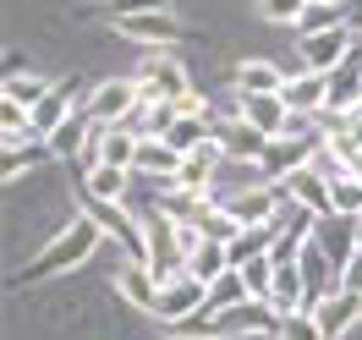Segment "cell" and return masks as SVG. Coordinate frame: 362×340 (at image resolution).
Segmentation results:
<instances>
[{"label": "cell", "instance_id": "obj_13", "mask_svg": "<svg viewBox=\"0 0 362 340\" xmlns=\"http://www.w3.org/2000/svg\"><path fill=\"white\" fill-rule=\"evenodd\" d=\"M242 99V121H252L258 132L269 137H286V127H291V105H286V93H236Z\"/></svg>", "mask_w": 362, "mask_h": 340}, {"label": "cell", "instance_id": "obj_40", "mask_svg": "<svg viewBox=\"0 0 362 340\" xmlns=\"http://www.w3.org/2000/svg\"><path fill=\"white\" fill-rule=\"evenodd\" d=\"M308 6H329V0H308Z\"/></svg>", "mask_w": 362, "mask_h": 340}, {"label": "cell", "instance_id": "obj_23", "mask_svg": "<svg viewBox=\"0 0 362 340\" xmlns=\"http://www.w3.org/2000/svg\"><path fill=\"white\" fill-rule=\"evenodd\" d=\"M329 115H357L362 110V71L357 66H335L329 71Z\"/></svg>", "mask_w": 362, "mask_h": 340}, {"label": "cell", "instance_id": "obj_26", "mask_svg": "<svg viewBox=\"0 0 362 340\" xmlns=\"http://www.w3.org/2000/svg\"><path fill=\"white\" fill-rule=\"evenodd\" d=\"M269 247H274V225H269V220H264V225H242V230L226 242L230 269H236V264H252V258H264Z\"/></svg>", "mask_w": 362, "mask_h": 340}, {"label": "cell", "instance_id": "obj_12", "mask_svg": "<svg viewBox=\"0 0 362 340\" xmlns=\"http://www.w3.org/2000/svg\"><path fill=\"white\" fill-rule=\"evenodd\" d=\"M280 187H286V198H296L302 209H313L318 220H324V214H335V192H329V176H324L318 165H302V170H291Z\"/></svg>", "mask_w": 362, "mask_h": 340}, {"label": "cell", "instance_id": "obj_17", "mask_svg": "<svg viewBox=\"0 0 362 340\" xmlns=\"http://www.w3.org/2000/svg\"><path fill=\"white\" fill-rule=\"evenodd\" d=\"M280 93H286L291 115H318L329 105V71H296V77H286Z\"/></svg>", "mask_w": 362, "mask_h": 340}, {"label": "cell", "instance_id": "obj_1", "mask_svg": "<svg viewBox=\"0 0 362 340\" xmlns=\"http://www.w3.org/2000/svg\"><path fill=\"white\" fill-rule=\"evenodd\" d=\"M280 307L269 296H247L242 307L230 313H192L181 324H165L176 340H247V335H280Z\"/></svg>", "mask_w": 362, "mask_h": 340}, {"label": "cell", "instance_id": "obj_25", "mask_svg": "<svg viewBox=\"0 0 362 340\" xmlns=\"http://www.w3.org/2000/svg\"><path fill=\"white\" fill-rule=\"evenodd\" d=\"M230 88L236 93H280L286 77H280V66H269V61H242V66L230 71Z\"/></svg>", "mask_w": 362, "mask_h": 340}, {"label": "cell", "instance_id": "obj_7", "mask_svg": "<svg viewBox=\"0 0 362 340\" xmlns=\"http://www.w3.org/2000/svg\"><path fill=\"white\" fill-rule=\"evenodd\" d=\"M137 88H143V105H176L187 88V71L170 61V55H154V61H143V71H137Z\"/></svg>", "mask_w": 362, "mask_h": 340}, {"label": "cell", "instance_id": "obj_31", "mask_svg": "<svg viewBox=\"0 0 362 340\" xmlns=\"http://www.w3.org/2000/svg\"><path fill=\"white\" fill-rule=\"evenodd\" d=\"M192 230H198V236H204V242H230V236H236V230H242V225H236V220H230L226 209H214V204H209L204 214H198V220H192Z\"/></svg>", "mask_w": 362, "mask_h": 340}, {"label": "cell", "instance_id": "obj_9", "mask_svg": "<svg viewBox=\"0 0 362 340\" xmlns=\"http://www.w3.org/2000/svg\"><path fill=\"white\" fill-rule=\"evenodd\" d=\"M313 236L324 242V252L335 258L340 269L362 252V242H357V236H362V220H357V214H324V220L313 225Z\"/></svg>", "mask_w": 362, "mask_h": 340}, {"label": "cell", "instance_id": "obj_19", "mask_svg": "<svg viewBox=\"0 0 362 340\" xmlns=\"http://www.w3.org/2000/svg\"><path fill=\"white\" fill-rule=\"evenodd\" d=\"M115 33H127L132 45H176L181 39V23L170 11H143V17H121Z\"/></svg>", "mask_w": 362, "mask_h": 340}, {"label": "cell", "instance_id": "obj_14", "mask_svg": "<svg viewBox=\"0 0 362 340\" xmlns=\"http://www.w3.org/2000/svg\"><path fill=\"white\" fill-rule=\"evenodd\" d=\"M313 318H318V329H324V340L351 335V329L362 324V296H351V291H329V296L313 307Z\"/></svg>", "mask_w": 362, "mask_h": 340}, {"label": "cell", "instance_id": "obj_35", "mask_svg": "<svg viewBox=\"0 0 362 340\" xmlns=\"http://www.w3.org/2000/svg\"><path fill=\"white\" fill-rule=\"evenodd\" d=\"M274 340H324V329H318V318L308 313V307H296V313L280 318V335Z\"/></svg>", "mask_w": 362, "mask_h": 340}, {"label": "cell", "instance_id": "obj_10", "mask_svg": "<svg viewBox=\"0 0 362 340\" xmlns=\"http://www.w3.org/2000/svg\"><path fill=\"white\" fill-rule=\"evenodd\" d=\"M214 143H220V154L226 159H264L269 154V132H258L252 121H242V115H230V121H220L214 127Z\"/></svg>", "mask_w": 362, "mask_h": 340}, {"label": "cell", "instance_id": "obj_27", "mask_svg": "<svg viewBox=\"0 0 362 340\" xmlns=\"http://www.w3.org/2000/svg\"><path fill=\"white\" fill-rule=\"evenodd\" d=\"M49 88H55V83H45V77H28L23 61H11V66H6V88H0V99H17V105H28V110H39Z\"/></svg>", "mask_w": 362, "mask_h": 340}, {"label": "cell", "instance_id": "obj_28", "mask_svg": "<svg viewBox=\"0 0 362 340\" xmlns=\"http://www.w3.org/2000/svg\"><path fill=\"white\" fill-rule=\"evenodd\" d=\"M247 280H242V269H226L220 280H209V302H204V313H230V307H242L247 302Z\"/></svg>", "mask_w": 362, "mask_h": 340}, {"label": "cell", "instance_id": "obj_32", "mask_svg": "<svg viewBox=\"0 0 362 340\" xmlns=\"http://www.w3.org/2000/svg\"><path fill=\"white\" fill-rule=\"evenodd\" d=\"M93 11L121 23V17H143V11H170V0H93Z\"/></svg>", "mask_w": 362, "mask_h": 340}, {"label": "cell", "instance_id": "obj_42", "mask_svg": "<svg viewBox=\"0 0 362 340\" xmlns=\"http://www.w3.org/2000/svg\"><path fill=\"white\" fill-rule=\"evenodd\" d=\"M357 242H362V236H357Z\"/></svg>", "mask_w": 362, "mask_h": 340}, {"label": "cell", "instance_id": "obj_38", "mask_svg": "<svg viewBox=\"0 0 362 340\" xmlns=\"http://www.w3.org/2000/svg\"><path fill=\"white\" fill-rule=\"evenodd\" d=\"M340 291H351V296H362V252L340 269Z\"/></svg>", "mask_w": 362, "mask_h": 340}, {"label": "cell", "instance_id": "obj_34", "mask_svg": "<svg viewBox=\"0 0 362 340\" xmlns=\"http://www.w3.org/2000/svg\"><path fill=\"white\" fill-rule=\"evenodd\" d=\"M242 269V280H247L252 296H274V258L264 252V258H252V264H236Z\"/></svg>", "mask_w": 362, "mask_h": 340}, {"label": "cell", "instance_id": "obj_11", "mask_svg": "<svg viewBox=\"0 0 362 340\" xmlns=\"http://www.w3.org/2000/svg\"><path fill=\"white\" fill-rule=\"evenodd\" d=\"M280 204H286V187H247V192L226 198L220 209H226L236 225H264V220H274V214H280Z\"/></svg>", "mask_w": 362, "mask_h": 340}, {"label": "cell", "instance_id": "obj_20", "mask_svg": "<svg viewBox=\"0 0 362 340\" xmlns=\"http://www.w3.org/2000/svg\"><path fill=\"white\" fill-rule=\"evenodd\" d=\"M220 165H226V154H220V143H204V148H192V154H181L176 187H187V192H209V187H214V176H220Z\"/></svg>", "mask_w": 362, "mask_h": 340}, {"label": "cell", "instance_id": "obj_18", "mask_svg": "<svg viewBox=\"0 0 362 340\" xmlns=\"http://www.w3.org/2000/svg\"><path fill=\"white\" fill-rule=\"evenodd\" d=\"M132 176L137 170H121V165H93V170H83L77 192H83V198H99V204H127Z\"/></svg>", "mask_w": 362, "mask_h": 340}, {"label": "cell", "instance_id": "obj_3", "mask_svg": "<svg viewBox=\"0 0 362 340\" xmlns=\"http://www.w3.org/2000/svg\"><path fill=\"white\" fill-rule=\"evenodd\" d=\"M143 236H148V269L159 274V286L176 280V274H187V225H181V220H170V214L154 204L143 214Z\"/></svg>", "mask_w": 362, "mask_h": 340}, {"label": "cell", "instance_id": "obj_30", "mask_svg": "<svg viewBox=\"0 0 362 340\" xmlns=\"http://www.w3.org/2000/svg\"><path fill=\"white\" fill-rule=\"evenodd\" d=\"M329 192H335V214H357V220H362V176H357V170L329 176Z\"/></svg>", "mask_w": 362, "mask_h": 340}, {"label": "cell", "instance_id": "obj_24", "mask_svg": "<svg viewBox=\"0 0 362 340\" xmlns=\"http://www.w3.org/2000/svg\"><path fill=\"white\" fill-rule=\"evenodd\" d=\"M165 143L176 148V154H192V148H204V143H214V127H209V115H176L170 127H165Z\"/></svg>", "mask_w": 362, "mask_h": 340}, {"label": "cell", "instance_id": "obj_39", "mask_svg": "<svg viewBox=\"0 0 362 340\" xmlns=\"http://www.w3.org/2000/svg\"><path fill=\"white\" fill-rule=\"evenodd\" d=\"M340 66H357V71H362V33L351 39V49H346V61H340Z\"/></svg>", "mask_w": 362, "mask_h": 340}, {"label": "cell", "instance_id": "obj_4", "mask_svg": "<svg viewBox=\"0 0 362 340\" xmlns=\"http://www.w3.org/2000/svg\"><path fill=\"white\" fill-rule=\"evenodd\" d=\"M137 105H143V88H137V77H110V83L88 88V99H83V110H88L93 127H121V121H127Z\"/></svg>", "mask_w": 362, "mask_h": 340}, {"label": "cell", "instance_id": "obj_2", "mask_svg": "<svg viewBox=\"0 0 362 340\" xmlns=\"http://www.w3.org/2000/svg\"><path fill=\"white\" fill-rule=\"evenodd\" d=\"M99 242H105V225L83 209V214H77V220H71V225L61 230L45 252L33 258V264H23V269L11 274V286H39V280H55V274L77 269V264H88V252L99 247Z\"/></svg>", "mask_w": 362, "mask_h": 340}, {"label": "cell", "instance_id": "obj_29", "mask_svg": "<svg viewBox=\"0 0 362 340\" xmlns=\"http://www.w3.org/2000/svg\"><path fill=\"white\" fill-rule=\"evenodd\" d=\"M93 132H99V127L88 121V110H77L61 132H49V148H55V159H61V154H83V148L93 143Z\"/></svg>", "mask_w": 362, "mask_h": 340}, {"label": "cell", "instance_id": "obj_21", "mask_svg": "<svg viewBox=\"0 0 362 340\" xmlns=\"http://www.w3.org/2000/svg\"><path fill=\"white\" fill-rule=\"evenodd\" d=\"M230 269V252H226V242H204L198 230L187 225V274H198V280H220V274Z\"/></svg>", "mask_w": 362, "mask_h": 340}, {"label": "cell", "instance_id": "obj_8", "mask_svg": "<svg viewBox=\"0 0 362 340\" xmlns=\"http://www.w3.org/2000/svg\"><path fill=\"white\" fill-rule=\"evenodd\" d=\"M83 209H88L93 220L105 225V236H115L121 247L132 252L137 264H148V236H143V220H127V209H121V204H99V198H83Z\"/></svg>", "mask_w": 362, "mask_h": 340}, {"label": "cell", "instance_id": "obj_16", "mask_svg": "<svg viewBox=\"0 0 362 340\" xmlns=\"http://www.w3.org/2000/svg\"><path fill=\"white\" fill-rule=\"evenodd\" d=\"M55 148L49 137H23V143H0V182H23L33 165H49Z\"/></svg>", "mask_w": 362, "mask_h": 340}, {"label": "cell", "instance_id": "obj_22", "mask_svg": "<svg viewBox=\"0 0 362 340\" xmlns=\"http://www.w3.org/2000/svg\"><path fill=\"white\" fill-rule=\"evenodd\" d=\"M115 286H121V296L132 302V307H143V313H154V302H159V274L148 269V264H127V269L115 274Z\"/></svg>", "mask_w": 362, "mask_h": 340}, {"label": "cell", "instance_id": "obj_36", "mask_svg": "<svg viewBox=\"0 0 362 340\" xmlns=\"http://www.w3.org/2000/svg\"><path fill=\"white\" fill-rule=\"evenodd\" d=\"M258 17H264V23H291V28H302L308 0H258Z\"/></svg>", "mask_w": 362, "mask_h": 340}, {"label": "cell", "instance_id": "obj_6", "mask_svg": "<svg viewBox=\"0 0 362 340\" xmlns=\"http://www.w3.org/2000/svg\"><path fill=\"white\" fill-rule=\"evenodd\" d=\"M351 23H335V28H318V33H302V71H335L346 61V49H351Z\"/></svg>", "mask_w": 362, "mask_h": 340}, {"label": "cell", "instance_id": "obj_41", "mask_svg": "<svg viewBox=\"0 0 362 340\" xmlns=\"http://www.w3.org/2000/svg\"><path fill=\"white\" fill-rule=\"evenodd\" d=\"M357 176H362V170H357Z\"/></svg>", "mask_w": 362, "mask_h": 340}, {"label": "cell", "instance_id": "obj_33", "mask_svg": "<svg viewBox=\"0 0 362 340\" xmlns=\"http://www.w3.org/2000/svg\"><path fill=\"white\" fill-rule=\"evenodd\" d=\"M280 313H296L302 307V274H296V264L291 269H274V296H269Z\"/></svg>", "mask_w": 362, "mask_h": 340}, {"label": "cell", "instance_id": "obj_15", "mask_svg": "<svg viewBox=\"0 0 362 340\" xmlns=\"http://www.w3.org/2000/svg\"><path fill=\"white\" fill-rule=\"evenodd\" d=\"M137 176H148L159 187H176V170H181V154L165 143V137H137V159H132Z\"/></svg>", "mask_w": 362, "mask_h": 340}, {"label": "cell", "instance_id": "obj_37", "mask_svg": "<svg viewBox=\"0 0 362 340\" xmlns=\"http://www.w3.org/2000/svg\"><path fill=\"white\" fill-rule=\"evenodd\" d=\"M340 17L329 11V6H308V17H302V33H318V28H335Z\"/></svg>", "mask_w": 362, "mask_h": 340}, {"label": "cell", "instance_id": "obj_5", "mask_svg": "<svg viewBox=\"0 0 362 340\" xmlns=\"http://www.w3.org/2000/svg\"><path fill=\"white\" fill-rule=\"evenodd\" d=\"M209 302V286L198 280V274H176V280H165L159 286V302H154V318L159 324H181V318L204 313Z\"/></svg>", "mask_w": 362, "mask_h": 340}]
</instances>
